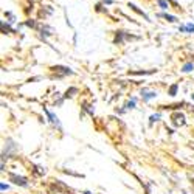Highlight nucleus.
<instances>
[{"instance_id":"nucleus-4","label":"nucleus","mask_w":194,"mask_h":194,"mask_svg":"<svg viewBox=\"0 0 194 194\" xmlns=\"http://www.w3.org/2000/svg\"><path fill=\"white\" fill-rule=\"evenodd\" d=\"M180 31H185V33H194V23H188L185 27H180Z\"/></svg>"},{"instance_id":"nucleus-1","label":"nucleus","mask_w":194,"mask_h":194,"mask_svg":"<svg viewBox=\"0 0 194 194\" xmlns=\"http://www.w3.org/2000/svg\"><path fill=\"white\" fill-rule=\"evenodd\" d=\"M50 192L51 194H71V189L65 183H62L61 180H55L50 185Z\"/></svg>"},{"instance_id":"nucleus-7","label":"nucleus","mask_w":194,"mask_h":194,"mask_svg":"<svg viewBox=\"0 0 194 194\" xmlns=\"http://www.w3.org/2000/svg\"><path fill=\"white\" fill-rule=\"evenodd\" d=\"M144 95V100H151V98H155V96H157V93H154V92H143Z\"/></svg>"},{"instance_id":"nucleus-12","label":"nucleus","mask_w":194,"mask_h":194,"mask_svg":"<svg viewBox=\"0 0 194 194\" xmlns=\"http://www.w3.org/2000/svg\"><path fill=\"white\" fill-rule=\"evenodd\" d=\"M103 3H104V5H110V3H112V0H104Z\"/></svg>"},{"instance_id":"nucleus-11","label":"nucleus","mask_w":194,"mask_h":194,"mask_svg":"<svg viewBox=\"0 0 194 194\" xmlns=\"http://www.w3.org/2000/svg\"><path fill=\"white\" fill-rule=\"evenodd\" d=\"M176 92H177V84H174V86L171 87V90H169V93H171V95H176Z\"/></svg>"},{"instance_id":"nucleus-9","label":"nucleus","mask_w":194,"mask_h":194,"mask_svg":"<svg viewBox=\"0 0 194 194\" xmlns=\"http://www.w3.org/2000/svg\"><path fill=\"white\" fill-rule=\"evenodd\" d=\"M157 3H158V5H160V6H162L163 10H168V8H169V3L166 2V0H158Z\"/></svg>"},{"instance_id":"nucleus-6","label":"nucleus","mask_w":194,"mask_h":194,"mask_svg":"<svg viewBox=\"0 0 194 194\" xmlns=\"http://www.w3.org/2000/svg\"><path fill=\"white\" fill-rule=\"evenodd\" d=\"M160 17H165L168 22H177V17L176 16H171V14H160Z\"/></svg>"},{"instance_id":"nucleus-2","label":"nucleus","mask_w":194,"mask_h":194,"mask_svg":"<svg viewBox=\"0 0 194 194\" xmlns=\"http://www.w3.org/2000/svg\"><path fill=\"white\" fill-rule=\"evenodd\" d=\"M51 70L56 73V76H65V75H71V71L68 67H61V65H56V67H51Z\"/></svg>"},{"instance_id":"nucleus-13","label":"nucleus","mask_w":194,"mask_h":194,"mask_svg":"<svg viewBox=\"0 0 194 194\" xmlns=\"http://www.w3.org/2000/svg\"><path fill=\"white\" fill-rule=\"evenodd\" d=\"M5 189H8V186H6L5 183H2V191H5Z\"/></svg>"},{"instance_id":"nucleus-10","label":"nucleus","mask_w":194,"mask_h":194,"mask_svg":"<svg viewBox=\"0 0 194 194\" xmlns=\"http://www.w3.org/2000/svg\"><path fill=\"white\" fill-rule=\"evenodd\" d=\"M192 68H194V65H192V64H191V62H189V64H185V65H183V68H182V70H183V71H191V70H192Z\"/></svg>"},{"instance_id":"nucleus-3","label":"nucleus","mask_w":194,"mask_h":194,"mask_svg":"<svg viewBox=\"0 0 194 194\" xmlns=\"http://www.w3.org/2000/svg\"><path fill=\"white\" fill-rule=\"evenodd\" d=\"M11 180H13L16 185H20V186H28V182H27V179H23V177H20V176L11 174Z\"/></svg>"},{"instance_id":"nucleus-5","label":"nucleus","mask_w":194,"mask_h":194,"mask_svg":"<svg viewBox=\"0 0 194 194\" xmlns=\"http://www.w3.org/2000/svg\"><path fill=\"white\" fill-rule=\"evenodd\" d=\"M173 118H177V120H176V123H177V124H185V116H183L182 113H180V115L177 113V115H174Z\"/></svg>"},{"instance_id":"nucleus-8","label":"nucleus","mask_w":194,"mask_h":194,"mask_svg":"<svg viewBox=\"0 0 194 194\" xmlns=\"http://www.w3.org/2000/svg\"><path fill=\"white\" fill-rule=\"evenodd\" d=\"M129 6H131V8H132V10H134V11H137V13H138V14H141V16H143V17H144V19H146V20H148V19H149V17H148V16H146V14H144V13H143V11H140V10H138V8H137V6H135V5H132V3H129Z\"/></svg>"}]
</instances>
